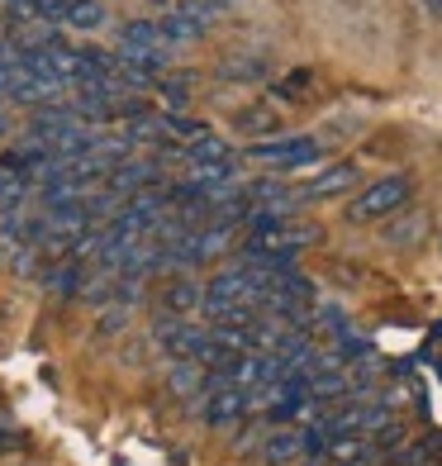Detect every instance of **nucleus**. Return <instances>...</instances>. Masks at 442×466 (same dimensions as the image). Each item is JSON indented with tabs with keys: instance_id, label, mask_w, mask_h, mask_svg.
I'll list each match as a JSON object with an SVG mask.
<instances>
[{
	"instance_id": "obj_1",
	"label": "nucleus",
	"mask_w": 442,
	"mask_h": 466,
	"mask_svg": "<svg viewBox=\"0 0 442 466\" xmlns=\"http://www.w3.org/2000/svg\"><path fill=\"white\" fill-rule=\"evenodd\" d=\"M409 200H414V181L409 177H381V181L357 190L343 215H347V224H381V219H395Z\"/></svg>"
},
{
	"instance_id": "obj_2",
	"label": "nucleus",
	"mask_w": 442,
	"mask_h": 466,
	"mask_svg": "<svg viewBox=\"0 0 442 466\" xmlns=\"http://www.w3.org/2000/svg\"><path fill=\"white\" fill-rule=\"evenodd\" d=\"M247 157L276 167V172H295V167H314V162H319L324 143L319 138H266V143H252Z\"/></svg>"
},
{
	"instance_id": "obj_3",
	"label": "nucleus",
	"mask_w": 442,
	"mask_h": 466,
	"mask_svg": "<svg viewBox=\"0 0 442 466\" xmlns=\"http://www.w3.org/2000/svg\"><path fill=\"white\" fill-rule=\"evenodd\" d=\"M357 186V167L338 162V167H324L319 177H309L305 186H295V205H319V200H338Z\"/></svg>"
},
{
	"instance_id": "obj_4",
	"label": "nucleus",
	"mask_w": 442,
	"mask_h": 466,
	"mask_svg": "<svg viewBox=\"0 0 442 466\" xmlns=\"http://www.w3.org/2000/svg\"><path fill=\"white\" fill-rule=\"evenodd\" d=\"M262 466H300L305 461V429H295V423H281V429H271L257 448Z\"/></svg>"
},
{
	"instance_id": "obj_5",
	"label": "nucleus",
	"mask_w": 442,
	"mask_h": 466,
	"mask_svg": "<svg viewBox=\"0 0 442 466\" xmlns=\"http://www.w3.org/2000/svg\"><path fill=\"white\" fill-rule=\"evenodd\" d=\"M205 423L209 429H224V423H234L252 410V395L238 390V386H219V390H205Z\"/></svg>"
},
{
	"instance_id": "obj_6",
	"label": "nucleus",
	"mask_w": 442,
	"mask_h": 466,
	"mask_svg": "<svg viewBox=\"0 0 442 466\" xmlns=\"http://www.w3.org/2000/svg\"><path fill=\"white\" fill-rule=\"evenodd\" d=\"M209 25V15L200 5H186L176 15H162L157 19V34H162V44H191V38H200Z\"/></svg>"
},
{
	"instance_id": "obj_7",
	"label": "nucleus",
	"mask_w": 442,
	"mask_h": 466,
	"mask_svg": "<svg viewBox=\"0 0 442 466\" xmlns=\"http://www.w3.org/2000/svg\"><path fill=\"white\" fill-rule=\"evenodd\" d=\"M200 300H205V286L191 281V277H176L172 286H166V295H162V314H176V319H186L191 309H200Z\"/></svg>"
},
{
	"instance_id": "obj_8",
	"label": "nucleus",
	"mask_w": 442,
	"mask_h": 466,
	"mask_svg": "<svg viewBox=\"0 0 442 466\" xmlns=\"http://www.w3.org/2000/svg\"><path fill=\"white\" fill-rule=\"evenodd\" d=\"M86 262H72V258H62L53 271H48V277H44V286L53 290V295H81V290H86V286H81V281H86Z\"/></svg>"
},
{
	"instance_id": "obj_9",
	"label": "nucleus",
	"mask_w": 442,
	"mask_h": 466,
	"mask_svg": "<svg viewBox=\"0 0 442 466\" xmlns=\"http://www.w3.org/2000/svg\"><path fill=\"white\" fill-rule=\"evenodd\" d=\"M181 162H186V167H224V162H234V147H228L224 138L209 134V138H200V143L186 147Z\"/></svg>"
},
{
	"instance_id": "obj_10",
	"label": "nucleus",
	"mask_w": 442,
	"mask_h": 466,
	"mask_svg": "<svg viewBox=\"0 0 442 466\" xmlns=\"http://www.w3.org/2000/svg\"><path fill=\"white\" fill-rule=\"evenodd\" d=\"M29 200H34V186H29L25 177H5V172H0V219L25 215Z\"/></svg>"
},
{
	"instance_id": "obj_11",
	"label": "nucleus",
	"mask_w": 442,
	"mask_h": 466,
	"mask_svg": "<svg viewBox=\"0 0 442 466\" xmlns=\"http://www.w3.org/2000/svg\"><path fill=\"white\" fill-rule=\"evenodd\" d=\"M67 25L81 29V34H95L105 25V5H100V0H72V5H67Z\"/></svg>"
},
{
	"instance_id": "obj_12",
	"label": "nucleus",
	"mask_w": 442,
	"mask_h": 466,
	"mask_svg": "<svg viewBox=\"0 0 442 466\" xmlns=\"http://www.w3.org/2000/svg\"><path fill=\"white\" fill-rule=\"evenodd\" d=\"M166 386H172L176 395H200V390H205V367H196V362H172Z\"/></svg>"
},
{
	"instance_id": "obj_13",
	"label": "nucleus",
	"mask_w": 442,
	"mask_h": 466,
	"mask_svg": "<svg viewBox=\"0 0 442 466\" xmlns=\"http://www.w3.org/2000/svg\"><path fill=\"white\" fill-rule=\"evenodd\" d=\"M162 34L153 19H134V25H124V48H138V53H157Z\"/></svg>"
},
{
	"instance_id": "obj_14",
	"label": "nucleus",
	"mask_w": 442,
	"mask_h": 466,
	"mask_svg": "<svg viewBox=\"0 0 442 466\" xmlns=\"http://www.w3.org/2000/svg\"><path fill=\"white\" fill-rule=\"evenodd\" d=\"M238 124H243L247 134H276V129H281L271 110H243V115H238Z\"/></svg>"
},
{
	"instance_id": "obj_15",
	"label": "nucleus",
	"mask_w": 442,
	"mask_h": 466,
	"mask_svg": "<svg viewBox=\"0 0 442 466\" xmlns=\"http://www.w3.org/2000/svg\"><path fill=\"white\" fill-rule=\"evenodd\" d=\"M67 5L72 0H34V19H44V25H67Z\"/></svg>"
},
{
	"instance_id": "obj_16",
	"label": "nucleus",
	"mask_w": 442,
	"mask_h": 466,
	"mask_svg": "<svg viewBox=\"0 0 442 466\" xmlns=\"http://www.w3.org/2000/svg\"><path fill=\"white\" fill-rule=\"evenodd\" d=\"M124 324H129V309H124V305H110V309H100L95 333H100V338H105V333H124Z\"/></svg>"
},
{
	"instance_id": "obj_17",
	"label": "nucleus",
	"mask_w": 442,
	"mask_h": 466,
	"mask_svg": "<svg viewBox=\"0 0 442 466\" xmlns=\"http://www.w3.org/2000/svg\"><path fill=\"white\" fill-rule=\"evenodd\" d=\"M162 91H166V100H172V105H186V100H191V76H166Z\"/></svg>"
},
{
	"instance_id": "obj_18",
	"label": "nucleus",
	"mask_w": 442,
	"mask_h": 466,
	"mask_svg": "<svg viewBox=\"0 0 442 466\" xmlns=\"http://www.w3.org/2000/svg\"><path fill=\"white\" fill-rule=\"evenodd\" d=\"M266 72V57H252V62H224V76H262Z\"/></svg>"
},
{
	"instance_id": "obj_19",
	"label": "nucleus",
	"mask_w": 442,
	"mask_h": 466,
	"mask_svg": "<svg viewBox=\"0 0 442 466\" xmlns=\"http://www.w3.org/2000/svg\"><path fill=\"white\" fill-rule=\"evenodd\" d=\"M305 86H309V72H295V76H286L281 86H276V96H281V100H295Z\"/></svg>"
},
{
	"instance_id": "obj_20",
	"label": "nucleus",
	"mask_w": 442,
	"mask_h": 466,
	"mask_svg": "<svg viewBox=\"0 0 442 466\" xmlns=\"http://www.w3.org/2000/svg\"><path fill=\"white\" fill-rule=\"evenodd\" d=\"M418 219H409V224H399V228H390V243H409V238H418Z\"/></svg>"
},
{
	"instance_id": "obj_21",
	"label": "nucleus",
	"mask_w": 442,
	"mask_h": 466,
	"mask_svg": "<svg viewBox=\"0 0 442 466\" xmlns=\"http://www.w3.org/2000/svg\"><path fill=\"white\" fill-rule=\"evenodd\" d=\"M424 15L428 19H442V0H424Z\"/></svg>"
},
{
	"instance_id": "obj_22",
	"label": "nucleus",
	"mask_w": 442,
	"mask_h": 466,
	"mask_svg": "<svg viewBox=\"0 0 442 466\" xmlns=\"http://www.w3.org/2000/svg\"><path fill=\"white\" fill-rule=\"evenodd\" d=\"M5 129H10V115H5V110H0V134H5Z\"/></svg>"
},
{
	"instance_id": "obj_23",
	"label": "nucleus",
	"mask_w": 442,
	"mask_h": 466,
	"mask_svg": "<svg viewBox=\"0 0 442 466\" xmlns=\"http://www.w3.org/2000/svg\"><path fill=\"white\" fill-rule=\"evenodd\" d=\"M395 466H424V461H395Z\"/></svg>"
},
{
	"instance_id": "obj_24",
	"label": "nucleus",
	"mask_w": 442,
	"mask_h": 466,
	"mask_svg": "<svg viewBox=\"0 0 442 466\" xmlns=\"http://www.w3.org/2000/svg\"><path fill=\"white\" fill-rule=\"evenodd\" d=\"M300 466H328V461H300Z\"/></svg>"
}]
</instances>
